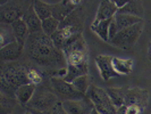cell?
Masks as SVG:
<instances>
[{
  "label": "cell",
  "instance_id": "33",
  "mask_svg": "<svg viewBox=\"0 0 151 114\" xmlns=\"http://www.w3.org/2000/svg\"><path fill=\"white\" fill-rule=\"evenodd\" d=\"M117 114H125V106L117 108Z\"/></svg>",
  "mask_w": 151,
  "mask_h": 114
},
{
  "label": "cell",
  "instance_id": "32",
  "mask_svg": "<svg viewBox=\"0 0 151 114\" xmlns=\"http://www.w3.org/2000/svg\"><path fill=\"white\" fill-rule=\"evenodd\" d=\"M114 2H115V5H116V7L118 8V10H121L122 8H124L126 6V4L129 2V1H121V0H114Z\"/></svg>",
  "mask_w": 151,
  "mask_h": 114
},
{
  "label": "cell",
  "instance_id": "4",
  "mask_svg": "<svg viewBox=\"0 0 151 114\" xmlns=\"http://www.w3.org/2000/svg\"><path fill=\"white\" fill-rule=\"evenodd\" d=\"M30 84L27 79V70L19 64H8L1 71V86L2 89L15 90L23 84Z\"/></svg>",
  "mask_w": 151,
  "mask_h": 114
},
{
  "label": "cell",
  "instance_id": "8",
  "mask_svg": "<svg viewBox=\"0 0 151 114\" xmlns=\"http://www.w3.org/2000/svg\"><path fill=\"white\" fill-rule=\"evenodd\" d=\"M143 26L144 21L118 32L110 40V44L115 47L122 48V49H129V48L134 47L135 44L137 42V40L141 37V33L143 31Z\"/></svg>",
  "mask_w": 151,
  "mask_h": 114
},
{
  "label": "cell",
  "instance_id": "21",
  "mask_svg": "<svg viewBox=\"0 0 151 114\" xmlns=\"http://www.w3.org/2000/svg\"><path fill=\"white\" fill-rule=\"evenodd\" d=\"M10 28L13 30V33H14V37H15L16 41H18L19 44L25 46V42L30 36V32H29V29H27V25L26 23L22 20H18L14 22L13 24H10Z\"/></svg>",
  "mask_w": 151,
  "mask_h": 114
},
{
  "label": "cell",
  "instance_id": "2",
  "mask_svg": "<svg viewBox=\"0 0 151 114\" xmlns=\"http://www.w3.org/2000/svg\"><path fill=\"white\" fill-rule=\"evenodd\" d=\"M67 73L64 78L65 81L72 84L78 76L89 74V58H88V48L83 34L77 37L75 40L69 42L63 50Z\"/></svg>",
  "mask_w": 151,
  "mask_h": 114
},
{
  "label": "cell",
  "instance_id": "11",
  "mask_svg": "<svg viewBox=\"0 0 151 114\" xmlns=\"http://www.w3.org/2000/svg\"><path fill=\"white\" fill-rule=\"evenodd\" d=\"M64 111L67 114H91L93 111V104L86 96L76 100L61 102Z\"/></svg>",
  "mask_w": 151,
  "mask_h": 114
},
{
  "label": "cell",
  "instance_id": "25",
  "mask_svg": "<svg viewBox=\"0 0 151 114\" xmlns=\"http://www.w3.org/2000/svg\"><path fill=\"white\" fill-rule=\"evenodd\" d=\"M73 87L75 88L76 91H78L80 94H82V95H86V92L89 90V88H90V76L89 74H86V76H78L77 79H75L73 82Z\"/></svg>",
  "mask_w": 151,
  "mask_h": 114
},
{
  "label": "cell",
  "instance_id": "17",
  "mask_svg": "<svg viewBox=\"0 0 151 114\" xmlns=\"http://www.w3.org/2000/svg\"><path fill=\"white\" fill-rule=\"evenodd\" d=\"M23 21L26 23L30 34L42 32V21L39 18L37 13L34 12V8L32 5L25 13V15L23 16Z\"/></svg>",
  "mask_w": 151,
  "mask_h": 114
},
{
  "label": "cell",
  "instance_id": "6",
  "mask_svg": "<svg viewBox=\"0 0 151 114\" xmlns=\"http://www.w3.org/2000/svg\"><path fill=\"white\" fill-rule=\"evenodd\" d=\"M93 104L94 110L100 114H117V108L110 100L106 89L99 88L94 84H91L85 95Z\"/></svg>",
  "mask_w": 151,
  "mask_h": 114
},
{
  "label": "cell",
  "instance_id": "19",
  "mask_svg": "<svg viewBox=\"0 0 151 114\" xmlns=\"http://www.w3.org/2000/svg\"><path fill=\"white\" fill-rule=\"evenodd\" d=\"M127 90H129V88H126V87H123V88L108 87L106 88L107 94L116 108H121V107L125 106V98H126Z\"/></svg>",
  "mask_w": 151,
  "mask_h": 114
},
{
  "label": "cell",
  "instance_id": "9",
  "mask_svg": "<svg viewBox=\"0 0 151 114\" xmlns=\"http://www.w3.org/2000/svg\"><path fill=\"white\" fill-rule=\"evenodd\" d=\"M50 86L52 88L53 92L57 95L59 102H65V100H76L84 97V95L80 94L78 91L75 90L73 84L65 81L61 78H56L52 76L50 79Z\"/></svg>",
  "mask_w": 151,
  "mask_h": 114
},
{
  "label": "cell",
  "instance_id": "15",
  "mask_svg": "<svg viewBox=\"0 0 151 114\" xmlns=\"http://www.w3.org/2000/svg\"><path fill=\"white\" fill-rule=\"evenodd\" d=\"M24 47L25 46L19 44L18 41H14L12 44H8L5 47L0 48V58L4 63L7 62H15L17 61L22 54L24 53Z\"/></svg>",
  "mask_w": 151,
  "mask_h": 114
},
{
  "label": "cell",
  "instance_id": "16",
  "mask_svg": "<svg viewBox=\"0 0 151 114\" xmlns=\"http://www.w3.org/2000/svg\"><path fill=\"white\" fill-rule=\"evenodd\" d=\"M117 13H118V8L116 7L114 0H102L99 4L96 18L93 22H104L111 20Z\"/></svg>",
  "mask_w": 151,
  "mask_h": 114
},
{
  "label": "cell",
  "instance_id": "18",
  "mask_svg": "<svg viewBox=\"0 0 151 114\" xmlns=\"http://www.w3.org/2000/svg\"><path fill=\"white\" fill-rule=\"evenodd\" d=\"M37 90V86L32 84H26L21 86L15 90V98L21 105H27L31 102L32 97L34 96V92Z\"/></svg>",
  "mask_w": 151,
  "mask_h": 114
},
{
  "label": "cell",
  "instance_id": "14",
  "mask_svg": "<svg viewBox=\"0 0 151 114\" xmlns=\"http://www.w3.org/2000/svg\"><path fill=\"white\" fill-rule=\"evenodd\" d=\"M113 57L114 56H108V55H99L96 57V64L99 70L100 76L104 81H108L111 78L119 76L114 68Z\"/></svg>",
  "mask_w": 151,
  "mask_h": 114
},
{
  "label": "cell",
  "instance_id": "28",
  "mask_svg": "<svg viewBox=\"0 0 151 114\" xmlns=\"http://www.w3.org/2000/svg\"><path fill=\"white\" fill-rule=\"evenodd\" d=\"M17 99L10 98L9 96H5L2 94L1 96V110H2V114H12V111L15 107Z\"/></svg>",
  "mask_w": 151,
  "mask_h": 114
},
{
  "label": "cell",
  "instance_id": "36",
  "mask_svg": "<svg viewBox=\"0 0 151 114\" xmlns=\"http://www.w3.org/2000/svg\"><path fill=\"white\" fill-rule=\"evenodd\" d=\"M150 45H151V42H150Z\"/></svg>",
  "mask_w": 151,
  "mask_h": 114
},
{
  "label": "cell",
  "instance_id": "26",
  "mask_svg": "<svg viewBox=\"0 0 151 114\" xmlns=\"http://www.w3.org/2000/svg\"><path fill=\"white\" fill-rule=\"evenodd\" d=\"M16 41L15 37L12 28L8 26V24H1V30H0V45L1 47H5L8 44H12Z\"/></svg>",
  "mask_w": 151,
  "mask_h": 114
},
{
  "label": "cell",
  "instance_id": "3",
  "mask_svg": "<svg viewBox=\"0 0 151 114\" xmlns=\"http://www.w3.org/2000/svg\"><path fill=\"white\" fill-rule=\"evenodd\" d=\"M84 22H85V10L82 7V5L76 8L72 14H69L63 22H60L58 31L63 34L67 45L82 34Z\"/></svg>",
  "mask_w": 151,
  "mask_h": 114
},
{
  "label": "cell",
  "instance_id": "31",
  "mask_svg": "<svg viewBox=\"0 0 151 114\" xmlns=\"http://www.w3.org/2000/svg\"><path fill=\"white\" fill-rule=\"evenodd\" d=\"M143 112L140 107L135 106V105H129V106H125V114H141Z\"/></svg>",
  "mask_w": 151,
  "mask_h": 114
},
{
  "label": "cell",
  "instance_id": "24",
  "mask_svg": "<svg viewBox=\"0 0 151 114\" xmlns=\"http://www.w3.org/2000/svg\"><path fill=\"white\" fill-rule=\"evenodd\" d=\"M111 20L104 21V22H92V24H91V30L93 31L101 40H104L105 42H109V44H110L109 28H110Z\"/></svg>",
  "mask_w": 151,
  "mask_h": 114
},
{
  "label": "cell",
  "instance_id": "35",
  "mask_svg": "<svg viewBox=\"0 0 151 114\" xmlns=\"http://www.w3.org/2000/svg\"><path fill=\"white\" fill-rule=\"evenodd\" d=\"M24 114H32V112H31V111H27V112H25Z\"/></svg>",
  "mask_w": 151,
  "mask_h": 114
},
{
  "label": "cell",
  "instance_id": "29",
  "mask_svg": "<svg viewBox=\"0 0 151 114\" xmlns=\"http://www.w3.org/2000/svg\"><path fill=\"white\" fill-rule=\"evenodd\" d=\"M27 79H29V82L34 84V86H39V84H42V81H43L42 74L39 71L34 70V68H29L27 70Z\"/></svg>",
  "mask_w": 151,
  "mask_h": 114
},
{
  "label": "cell",
  "instance_id": "22",
  "mask_svg": "<svg viewBox=\"0 0 151 114\" xmlns=\"http://www.w3.org/2000/svg\"><path fill=\"white\" fill-rule=\"evenodd\" d=\"M32 6L41 21H45V20L52 17V5L49 4L48 1L34 0V1H32Z\"/></svg>",
  "mask_w": 151,
  "mask_h": 114
},
{
  "label": "cell",
  "instance_id": "5",
  "mask_svg": "<svg viewBox=\"0 0 151 114\" xmlns=\"http://www.w3.org/2000/svg\"><path fill=\"white\" fill-rule=\"evenodd\" d=\"M31 5L32 1L8 0L7 4L0 6V23L10 25L18 20H22Z\"/></svg>",
  "mask_w": 151,
  "mask_h": 114
},
{
  "label": "cell",
  "instance_id": "23",
  "mask_svg": "<svg viewBox=\"0 0 151 114\" xmlns=\"http://www.w3.org/2000/svg\"><path fill=\"white\" fill-rule=\"evenodd\" d=\"M118 13L127 14V15H131V16H135V17H139V18H142L143 20V16H144L143 4H142V1H139V0L129 1L125 7L122 8L121 10H118Z\"/></svg>",
  "mask_w": 151,
  "mask_h": 114
},
{
  "label": "cell",
  "instance_id": "30",
  "mask_svg": "<svg viewBox=\"0 0 151 114\" xmlns=\"http://www.w3.org/2000/svg\"><path fill=\"white\" fill-rule=\"evenodd\" d=\"M31 112H32V114H67L64 111V107L61 105V102H59L58 104H56L53 107L47 110V111H43V112H39V111H31Z\"/></svg>",
  "mask_w": 151,
  "mask_h": 114
},
{
  "label": "cell",
  "instance_id": "20",
  "mask_svg": "<svg viewBox=\"0 0 151 114\" xmlns=\"http://www.w3.org/2000/svg\"><path fill=\"white\" fill-rule=\"evenodd\" d=\"M113 65L118 76H129L133 71L134 62L132 58H121V57L114 56Z\"/></svg>",
  "mask_w": 151,
  "mask_h": 114
},
{
  "label": "cell",
  "instance_id": "12",
  "mask_svg": "<svg viewBox=\"0 0 151 114\" xmlns=\"http://www.w3.org/2000/svg\"><path fill=\"white\" fill-rule=\"evenodd\" d=\"M81 5H83V2L80 0H60L59 2L52 5V17L59 22H63Z\"/></svg>",
  "mask_w": 151,
  "mask_h": 114
},
{
  "label": "cell",
  "instance_id": "27",
  "mask_svg": "<svg viewBox=\"0 0 151 114\" xmlns=\"http://www.w3.org/2000/svg\"><path fill=\"white\" fill-rule=\"evenodd\" d=\"M59 25H60V22L57 21L56 18L53 17H50L48 20H45L42 21V32L47 34L48 37H51L53 33H56L58 29H59Z\"/></svg>",
  "mask_w": 151,
  "mask_h": 114
},
{
  "label": "cell",
  "instance_id": "1",
  "mask_svg": "<svg viewBox=\"0 0 151 114\" xmlns=\"http://www.w3.org/2000/svg\"><path fill=\"white\" fill-rule=\"evenodd\" d=\"M24 50L30 61L41 66L56 68L57 71L65 68V65H67L64 53L55 47L51 38L43 32L30 34Z\"/></svg>",
  "mask_w": 151,
  "mask_h": 114
},
{
  "label": "cell",
  "instance_id": "34",
  "mask_svg": "<svg viewBox=\"0 0 151 114\" xmlns=\"http://www.w3.org/2000/svg\"><path fill=\"white\" fill-rule=\"evenodd\" d=\"M91 114H100V113H98V112H97V111L93 108V111H92V113H91Z\"/></svg>",
  "mask_w": 151,
  "mask_h": 114
},
{
  "label": "cell",
  "instance_id": "13",
  "mask_svg": "<svg viewBox=\"0 0 151 114\" xmlns=\"http://www.w3.org/2000/svg\"><path fill=\"white\" fill-rule=\"evenodd\" d=\"M149 103V91L142 88H129L126 98H125V106L135 105L140 107L142 111L145 110Z\"/></svg>",
  "mask_w": 151,
  "mask_h": 114
},
{
  "label": "cell",
  "instance_id": "10",
  "mask_svg": "<svg viewBox=\"0 0 151 114\" xmlns=\"http://www.w3.org/2000/svg\"><path fill=\"white\" fill-rule=\"evenodd\" d=\"M143 22L142 18H139L135 16H131L127 14H122V13H117L116 15L113 17L111 23H110V28H109V38L110 40L121 31L125 30L127 28H131L133 25H135L137 23Z\"/></svg>",
  "mask_w": 151,
  "mask_h": 114
},
{
  "label": "cell",
  "instance_id": "7",
  "mask_svg": "<svg viewBox=\"0 0 151 114\" xmlns=\"http://www.w3.org/2000/svg\"><path fill=\"white\" fill-rule=\"evenodd\" d=\"M58 103H59V99L52 89H45V87H40V88H37L34 96L27 104V107L31 111L43 112L53 107Z\"/></svg>",
  "mask_w": 151,
  "mask_h": 114
}]
</instances>
